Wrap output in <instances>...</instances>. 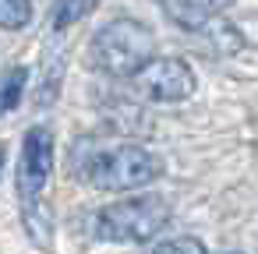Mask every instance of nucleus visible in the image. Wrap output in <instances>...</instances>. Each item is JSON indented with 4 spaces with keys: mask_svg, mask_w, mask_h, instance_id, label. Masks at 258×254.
Wrapping results in <instances>:
<instances>
[{
    "mask_svg": "<svg viewBox=\"0 0 258 254\" xmlns=\"http://www.w3.org/2000/svg\"><path fill=\"white\" fill-rule=\"evenodd\" d=\"M152 53H156V36L135 18L106 22L89 43L92 67L110 78H135L152 60Z\"/></svg>",
    "mask_w": 258,
    "mask_h": 254,
    "instance_id": "obj_1",
    "label": "nucleus"
},
{
    "mask_svg": "<svg viewBox=\"0 0 258 254\" xmlns=\"http://www.w3.org/2000/svg\"><path fill=\"white\" fill-rule=\"evenodd\" d=\"M159 177H163V159L142 145H113V148L96 152L85 162V180L106 194L145 191Z\"/></svg>",
    "mask_w": 258,
    "mask_h": 254,
    "instance_id": "obj_2",
    "label": "nucleus"
},
{
    "mask_svg": "<svg viewBox=\"0 0 258 254\" xmlns=\"http://www.w3.org/2000/svg\"><path fill=\"white\" fill-rule=\"evenodd\" d=\"M170 222V201L159 194H135L96 212V236L110 243H145Z\"/></svg>",
    "mask_w": 258,
    "mask_h": 254,
    "instance_id": "obj_3",
    "label": "nucleus"
},
{
    "mask_svg": "<svg viewBox=\"0 0 258 254\" xmlns=\"http://www.w3.org/2000/svg\"><path fill=\"white\" fill-rule=\"evenodd\" d=\"M131 81L138 96H145L149 103H180L195 96V85H198L191 64L180 57H152Z\"/></svg>",
    "mask_w": 258,
    "mask_h": 254,
    "instance_id": "obj_4",
    "label": "nucleus"
},
{
    "mask_svg": "<svg viewBox=\"0 0 258 254\" xmlns=\"http://www.w3.org/2000/svg\"><path fill=\"white\" fill-rule=\"evenodd\" d=\"M50 173H53V134H50V127H32L22 141V159H18V173H15L25 212L39 205Z\"/></svg>",
    "mask_w": 258,
    "mask_h": 254,
    "instance_id": "obj_5",
    "label": "nucleus"
},
{
    "mask_svg": "<svg viewBox=\"0 0 258 254\" xmlns=\"http://www.w3.org/2000/svg\"><path fill=\"white\" fill-rule=\"evenodd\" d=\"M156 4L163 8V15H166L173 25H180V29H187V32H198V29H205L219 11H226L233 0H156Z\"/></svg>",
    "mask_w": 258,
    "mask_h": 254,
    "instance_id": "obj_6",
    "label": "nucleus"
},
{
    "mask_svg": "<svg viewBox=\"0 0 258 254\" xmlns=\"http://www.w3.org/2000/svg\"><path fill=\"white\" fill-rule=\"evenodd\" d=\"M96 8H99V0H57V4H53V29L78 25V22L89 18Z\"/></svg>",
    "mask_w": 258,
    "mask_h": 254,
    "instance_id": "obj_7",
    "label": "nucleus"
},
{
    "mask_svg": "<svg viewBox=\"0 0 258 254\" xmlns=\"http://www.w3.org/2000/svg\"><path fill=\"white\" fill-rule=\"evenodd\" d=\"M32 22V0H0V29L18 32Z\"/></svg>",
    "mask_w": 258,
    "mask_h": 254,
    "instance_id": "obj_8",
    "label": "nucleus"
},
{
    "mask_svg": "<svg viewBox=\"0 0 258 254\" xmlns=\"http://www.w3.org/2000/svg\"><path fill=\"white\" fill-rule=\"evenodd\" d=\"M25 78H29V71L25 67H15L4 81H0V113H11V110H18V103H22V92H25Z\"/></svg>",
    "mask_w": 258,
    "mask_h": 254,
    "instance_id": "obj_9",
    "label": "nucleus"
},
{
    "mask_svg": "<svg viewBox=\"0 0 258 254\" xmlns=\"http://www.w3.org/2000/svg\"><path fill=\"white\" fill-rule=\"evenodd\" d=\"M145 254H209V247H205L198 236H173V240L152 243Z\"/></svg>",
    "mask_w": 258,
    "mask_h": 254,
    "instance_id": "obj_10",
    "label": "nucleus"
},
{
    "mask_svg": "<svg viewBox=\"0 0 258 254\" xmlns=\"http://www.w3.org/2000/svg\"><path fill=\"white\" fill-rule=\"evenodd\" d=\"M0 173H4V145H0Z\"/></svg>",
    "mask_w": 258,
    "mask_h": 254,
    "instance_id": "obj_11",
    "label": "nucleus"
},
{
    "mask_svg": "<svg viewBox=\"0 0 258 254\" xmlns=\"http://www.w3.org/2000/svg\"><path fill=\"white\" fill-rule=\"evenodd\" d=\"M230 254H240V250H230Z\"/></svg>",
    "mask_w": 258,
    "mask_h": 254,
    "instance_id": "obj_12",
    "label": "nucleus"
}]
</instances>
